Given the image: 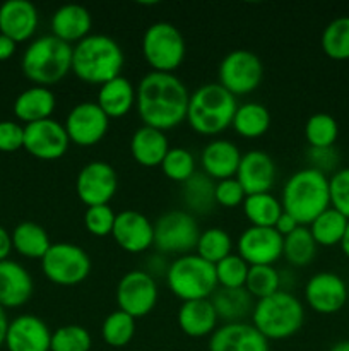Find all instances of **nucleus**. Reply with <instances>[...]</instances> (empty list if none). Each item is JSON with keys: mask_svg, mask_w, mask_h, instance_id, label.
<instances>
[{"mask_svg": "<svg viewBox=\"0 0 349 351\" xmlns=\"http://www.w3.org/2000/svg\"><path fill=\"white\" fill-rule=\"evenodd\" d=\"M135 95V110L144 125L166 132L187 120L190 93L178 75L147 72L137 84Z\"/></svg>", "mask_w": 349, "mask_h": 351, "instance_id": "1", "label": "nucleus"}, {"mask_svg": "<svg viewBox=\"0 0 349 351\" xmlns=\"http://www.w3.org/2000/svg\"><path fill=\"white\" fill-rule=\"evenodd\" d=\"M123 64L122 47L106 34H89L72 47V74L86 84L103 86L118 77Z\"/></svg>", "mask_w": 349, "mask_h": 351, "instance_id": "2", "label": "nucleus"}, {"mask_svg": "<svg viewBox=\"0 0 349 351\" xmlns=\"http://www.w3.org/2000/svg\"><path fill=\"white\" fill-rule=\"evenodd\" d=\"M284 213L293 216L300 226H308L318 215L331 208L328 177L315 168L294 171L281 192Z\"/></svg>", "mask_w": 349, "mask_h": 351, "instance_id": "3", "label": "nucleus"}, {"mask_svg": "<svg viewBox=\"0 0 349 351\" xmlns=\"http://www.w3.org/2000/svg\"><path fill=\"white\" fill-rule=\"evenodd\" d=\"M238 101L219 82H205L190 93L187 122L201 136H218L231 127Z\"/></svg>", "mask_w": 349, "mask_h": 351, "instance_id": "4", "label": "nucleus"}, {"mask_svg": "<svg viewBox=\"0 0 349 351\" xmlns=\"http://www.w3.org/2000/svg\"><path fill=\"white\" fill-rule=\"evenodd\" d=\"M252 324L267 341L289 339L301 331L305 322L303 302L291 291L279 290L255 302Z\"/></svg>", "mask_w": 349, "mask_h": 351, "instance_id": "5", "label": "nucleus"}, {"mask_svg": "<svg viewBox=\"0 0 349 351\" xmlns=\"http://www.w3.org/2000/svg\"><path fill=\"white\" fill-rule=\"evenodd\" d=\"M21 69L34 86L50 88L72 72V45L53 34L34 38L21 57Z\"/></svg>", "mask_w": 349, "mask_h": 351, "instance_id": "6", "label": "nucleus"}, {"mask_svg": "<svg viewBox=\"0 0 349 351\" xmlns=\"http://www.w3.org/2000/svg\"><path fill=\"white\" fill-rule=\"evenodd\" d=\"M164 278L171 293L181 302L205 300L218 290L214 264L204 261L195 252L177 257L170 263Z\"/></svg>", "mask_w": 349, "mask_h": 351, "instance_id": "7", "label": "nucleus"}, {"mask_svg": "<svg viewBox=\"0 0 349 351\" xmlns=\"http://www.w3.org/2000/svg\"><path fill=\"white\" fill-rule=\"evenodd\" d=\"M142 57L154 72H168L174 74L183 64L187 55V41L181 31L168 21L153 23L144 31Z\"/></svg>", "mask_w": 349, "mask_h": 351, "instance_id": "8", "label": "nucleus"}, {"mask_svg": "<svg viewBox=\"0 0 349 351\" xmlns=\"http://www.w3.org/2000/svg\"><path fill=\"white\" fill-rule=\"evenodd\" d=\"M41 263V271L57 287H75L88 280L92 261L82 247L70 242L51 243Z\"/></svg>", "mask_w": 349, "mask_h": 351, "instance_id": "9", "label": "nucleus"}, {"mask_svg": "<svg viewBox=\"0 0 349 351\" xmlns=\"http://www.w3.org/2000/svg\"><path fill=\"white\" fill-rule=\"evenodd\" d=\"M201 232L192 213L187 209H173L161 215L154 223V247L164 256H187L195 252Z\"/></svg>", "mask_w": 349, "mask_h": 351, "instance_id": "10", "label": "nucleus"}, {"mask_svg": "<svg viewBox=\"0 0 349 351\" xmlns=\"http://www.w3.org/2000/svg\"><path fill=\"white\" fill-rule=\"evenodd\" d=\"M262 77L263 64L260 57L255 51L243 48L226 53L218 69V82L235 98L255 91Z\"/></svg>", "mask_w": 349, "mask_h": 351, "instance_id": "11", "label": "nucleus"}, {"mask_svg": "<svg viewBox=\"0 0 349 351\" xmlns=\"http://www.w3.org/2000/svg\"><path fill=\"white\" fill-rule=\"evenodd\" d=\"M159 297L156 278L144 269H133L123 274L116 285L115 298L118 311L130 317L142 319L154 311Z\"/></svg>", "mask_w": 349, "mask_h": 351, "instance_id": "12", "label": "nucleus"}, {"mask_svg": "<svg viewBox=\"0 0 349 351\" xmlns=\"http://www.w3.org/2000/svg\"><path fill=\"white\" fill-rule=\"evenodd\" d=\"M118 191V173L108 161L94 160L86 163L75 178V192L82 204H109Z\"/></svg>", "mask_w": 349, "mask_h": 351, "instance_id": "13", "label": "nucleus"}, {"mask_svg": "<svg viewBox=\"0 0 349 351\" xmlns=\"http://www.w3.org/2000/svg\"><path fill=\"white\" fill-rule=\"evenodd\" d=\"M64 127L72 144L89 147L105 139L109 129V119L96 101H82L72 106Z\"/></svg>", "mask_w": 349, "mask_h": 351, "instance_id": "14", "label": "nucleus"}, {"mask_svg": "<svg viewBox=\"0 0 349 351\" xmlns=\"http://www.w3.org/2000/svg\"><path fill=\"white\" fill-rule=\"evenodd\" d=\"M68 146L70 141L58 120L47 119L24 125V149L38 160H60L67 154Z\"/></svg>", "mask_w": 349, "mask_h": 351, "instance_id": "15", "label": "nucleus"}, {"mask_svg": "<svg viewBox=\"0 0 349 351\" xmlns=\"http://www.w3.org/2000/svg\"><path fill=\"white\" fill-rule=\"evenodd\" d=\"M284 239L276 228L248 226L236 240V254L248 266H274L283 257Z\"/></svg>", "mask_w": 349, "mask_h": 351, "instance_id": "16", "label": "nucleus"}, {"mask_svg": "<svg viewBox=\"0 0 349 351\" xmlns=\"http://www.w3.org/2000/svg\"><path fill=\"white\" fill-rule=\"evenodd\" d=\"M305 302L313 312L322 315L337 314L348 304L349 290L346 281L332 271L313 274L305 285Z\"/></svg>", "mask_w": 349, "mask_h": 351, "instance_id": "17", "label": "nucleus"}, {"mask_svg": "<svg viewBox=\"0 0 349 351\" xmlns=\"http://www.w3.org/2000/svg\"><path fill=\"white\" fill-rule=\"evenodd\" d=\"M112 237L125 252L142 254L154 247V223L142 213L125 209L116 215Z\"/></svg>", "mask_w": 349, "mask_h": 351, "instance_id": "18", "label": "nucleus"}, {"mask_svg": "<svg viewBox=\"0 0 349 351\" xmlns=\"http://www.w3.org/2000/svg\"><path fill=\"white\" fill-rule=\"evenodd\" d=\"M3 346L7 351H50L51 331L38 315H17L9 322Z\"/></svg>", "mask_w": 349, "mask_h": 351, "instance_id": "19", "label": "nucleus"}, {"mask_svg": "<svg viewBox=\"0 0 349 351\" xmlns=\"http://www.w3.org/2000/svg\"><path fill=\"white\" fill-rule=\"evenodd\" d=\"M276 163L269 153L262 149H253L242 154L235 178L242 184L246 195L270 192L276 182Z\"/></svg>", "mask_w": 349, "mask_h": 351, "instance_id": "20", "label": "nucleus"}, {"mask_svg": "<svg viewBox=\"0 0 349 351\" xmlns=\"http://www.w3.org/2000/svg\"><path fill=\"white\" fill-rule=\"evenodd\" d=\"M209 351H270L269 341L252 322H229L216 329L209 338Z\"/></svg>", "mask_w": 349, "mask_h": 351, "instance_id": "21", "label": "nucleus"}, {"mask_svg": "<svg viewBox=\"0 0 349 351\" xmlns=\"http://www.w3.org/2000/svg\"><path fill=\"white\" fill-rule=\"evenodd\" d=\"M40 14L29 0H7L0 5V33L16 43L31 40L38 29Z\"/></svg>", "mask_w": 349, "mask_h": 351, "instance_id": "22", "label": "nucleus"}, {"mask_svg": "<svg viewBox=\"0 0 349 351\" xmlns=\"http://www.w3.org/2000/svg\"><path fill=\"white\" fill-rule=\"evenodd\" d=\"M34 281L29 271L17 261H0V305L3 308H19L29 302Z\"/></svg>", "mask_w": 349, "mask_h": 351, "instance_id": "23", "label": "nucleus"}, {"mask_svg": "<svg viewBox=\"0 0 349 351\" xmlns=\"http://www.w3.org/2000/svg\"><path fill=\"white\" fill-rule=\"evenodd\" d=\"M242 161V151L229 139H212L201 153L202 173L214 182L233 178Z\"/></svg>", "mask_w": 349, "mask_h": 351, "instance_id": "24", "label": "nucleus"}, {"mask_svg": "<svg viewBox=\"0 0 349 351\" xmlns=\"http://www.w3.org/2000/svg\"><path fill=\"white\" fill-rule=\"evenodd\" d=\"M50 26L55 38L74 47L75 43L91 34L92 16L84 5L65 3L51 14Z\"/></svg>", "mask_w": 349, "mask_h": 351, "instance_id": "25", "label": "nucleus"}, {"mask_svg": "<svg viewBox=\"0 0 349 351\" xmlns=\"http://www.w3.org/2000/svg\"><path fill=\"white\" fill-rule=\"evenodd\" d=\"M180 331L188 338H205L218 329L219 317L211 298L181 302L177 314Z\"/></svg>", "mask_w": 349, "mask_h": 351, "instance_id": "26", "label": "nucleus"}, {"mask_svg": "<svg viewBox=\"0 0 349 351\" xmlns=\"http://www.w3.org/2000/svg\"><path fill=\"white\" fill-rule=\"evenodd\" d=\"M55 106H57V99H55L53 91L44 86L33 84L16 96L12 110L16 119L27 125V123L51 119Z\"/></svg>", "mask_w": 349, "mask_h": 351, "instance_id": "27", "label": "nucleus"}, {"mask_svg": "<svg viewBox=\"0 0 349 351\" xmlns=\"http://www.w3.org/2000/svg\"><path fill=\"white\" fill-rule=\"evenodd\" d=\"M168 151H170V143H168V137L163 130L142 125L132 134L130 154L140 167H161Z\"/></svg>", "mask_w": 349, "mask_h": 351, "instance_id": "28", "label": "nucleus"}, {"mask_svg": "<svg viewBox=\"0 0 349 351\" xmlns=\"http://www.w3.org/2000/svg\"><path fill=\"white\" fill-rule=\"evenodd\" d=\"M135 88H133L132 82L123 75H118V77L99 86L96 103L105 112V115L112 120L129 115L135 108Z\"/></svg>", "mask_w": 349, "mask_h": 351, "instance_id": "29", "label": "nucleus"}, {"mask_svg": "<svg viewBox=\"0 0 349 351\" xmlns=\"http://www.w3.org/2000/svg\"><path fill=\"white\" fill-rule=\"evenodd\" d=\"M219 321L245 322L246 315H252L255 307V298L245 288H219L211 297Z\"/></svg>", "mask_w": 349, "mask_h": 351, "instance_id": "30", "label": "nucleus"}, {"mask_svg": "<svg viewBox=\"0 0 349 351\" xmlns=\"http://www.w3.org/2000/svg\"><path fill=\"white\" fill-rule=\"evenodd\" d=\"M12 249L26 259H43L51 247L50 235L41 225L34 221H21L10 232Z\"/></svg>", "mask_w": 349, "mask_h": 351, "instance_id": "31", "label": "nucleus"}, {"mask_svg": "<svg viewBox=\"0 0 349 351\" xmlns=\"http://www.w3.org/2000/svg\"><path fill=\"white\" fill-rule=\"evenodd\" d=\"M216 182L202 171H195L181 184V201L192 215H207L216 208Z\"/></svg>", "mask_w": 349, "mask_h": 351, "instance_id": "32", "label": "nucleus"}, {"mask_svg": "<svg viewBox=\"0 0 349 351\" xmlns=\"http://www.w3.org/2000/svg\"><path fill=\"white\" fill-rule=\"evenodd\" d=\"M270 122L272 117L266 105L259 101H246L236 108L231 127L245 139H259L270 129Z\"/></svg>", "mask_w": 349, "mask_h": 351, "instance_id": "33", "label": "nucleus"}, {"mask_svg": "<svg viewBox=\"0 0 349 351\" xmlns=\"http://www.w3.org/2000/svg\"><path fill=\"white\" fill-rule=\"evenodd\" d=\"M242 208L250 226H262V228H274L277 219L284 213L281 199L270 192L246 195Z\"/></svg>", "mask_w": 349, "mask_h": 351, "instance_id": "34", "label": "nucleus"}, {"mask_svg": "<svg viewBox=\"0 0 349 351\" xmlns=\"http://www.w3.org/2000/svg\"><path fill=\"white\" fill-rule=\"evenodd\" d=\"M348 221L349 219L344 215L334 208H328L308 225V230L318 247H335L341 245Z\"/></svg>", "mask_w": 349, "mask_h": 351, "instance_id": "35", "label": "nucleus"}, {"mask_svg": "<svg viewBox=\"0 0 349 351\" xmlns=\"http://www.w3.org/2000/svg\"><path fill=\"white\" fill-rule=\"evenodd\" d=\"M317 242L311 237L308 226H298L293 233L284 237L283 257L294 267H305L311 264L317 256Z\"/></svg>", "mask_w": 349, "mask_h": 351, "instance_id": "36", "label": "nucleus"}, {"mask_svg": "<svg viewBox=\"0 0 349 351\" xmlns=\"http://www.w3.org/2000/svg\"><path fill=\"white\" fill-rule=\"evenodd\" d=\"M320 45L324 53L332 60H349V16L332 19L322 31Z\"/></svg>", "mask_w": 349, "mask_h": 351, "instance_id": "37", "label": "nucleus"}, {"mask_svg": "<svg viewBox=\"0 0 349 351\" xmlns=\"http://www.w3.org/2000/svg\"><path fill=\"white\" fill-rule=\"evenodd\" d=\"M195 254L216 266L219 261L233 254L231 235L224 228H219V226L204 230V232H201V237L197 240Z\"/></svg>", "mask_w": 349, "mask_h": 351, "instance_id": "38", "label": "nucleus"}, {"mask_svg": "<svg viewBox=\"0 0 349 351\" xmlns=\"http://www.w3.org/2000/svg\"><path fill=\"white\" fill-rule=\"evenodd\" d=\"M339 137V123L332 115L324 112L313 113L305 123V139L313 149L334 147Z\"/></svg>", "mask_w": 349, "mask_h": 351, "instance_id": "39", "label": "nucleus"}, {"mask_svg": "<svg viewBox=\"0 0 349 351\" xmlns=\"http://www.w3.org/2000/svg\"><path fill=\"white\" fill-rule=\"evenodd\" d=\"M135 319L122 311H113L101 324V338L112 348H125L135 336Z\"/></svg>", "mask_w": 349, "mask_h": 351, "instance_id": "40", "label": "nucleus"}, {"mask_svg": "<svg viewBox=\"0 0 349 351\" xmlns=\"http://www.w3.org/2000/svg\"><path fill=\"white\" fill-rule=\"evenodd\" d=\"M245 290L255 300L270 297L283 290L281 273L274 266H250L248 276L245 281Z\"/></svg>", "mask_w": 349, "mask_h": 351, "instance_id": "41", "label": "nucleus"}, {"mask_svg": "<svg viewBox=\"0 0 349 351\" xmlns=\"http://www.w3.org/2000/svg\"><path fill=\"white\" fill-rule=\"evenodd\" d=\"M161 170H163L164 177L170 178L171 182L177 184H185L192 175H195V158L192 151L187 147L174 146L170 147V151L164 156L163 163H161Z\"/></svg>", "mask_w": 349, "mask_h": 351, "instance_id": "42", "label": "nucleus"}, {"mask_svg": "<svg viewBox=\"0 0 349 351\" xmlns=\"http://www.w3.org/2000/svg\"><path fill=\"white\" fill-rule=\"evenodd\" d=\"M91 332L79 324H65L51 332L50 351H91Z\"/></svg>", "mask_w": 349, "mask_h": 351, "instance_id": "43", "label": "nucleus"}, {"mask_svg": "<svg viewBox=\"0 0 349 351\" xmlns=\"http://www.w3.org/2000/svg\"><path fill=\"white\" fill-rule=\"evenodd\" d=\"M214 267L219 288H245L250 266L238 254H229Z\"/></svg>", "mask_w": 349, "mask_h": 351, "instance_id": "44", "label": "nucleus"}, {"mask_svg": "<svg viewBox=\"0 0 349 351\" xmlns=\"http://www.w3.org/2000/svg\"><path fill=\"white\" fill-rule=\"evenodd\" d=\"M115 218L116 213L109 208V204L91 206L84 213V226L89 235L103 239V237L112 235Z\"/></svg>", "mask_w": 349, "mask_h": 351, "instance_id": "45", "label": "nucleus"}, {"mask_svg": "<svg viewBox=\"0 0 349 351\" xmlns=\"http://www.w3.org/2000/svg\"><path fill=\"white\" fill-rule=\"evenodd\" d=\"M331 208L349 219V167L339 168L328 177Z\"/></svg>", "mask_w": 349, "mask_h": 351, "instance_id": "46", "label": "nucleus"}, {"mask_svg": "<svg viewBox=\"0 0 349 351\" xmlns=\"http://www.w3.org/2000/svg\"><path fill=\"white\" fill-rule=\"evenodd\" d=\"M214 195H216V206H221V208H226V209L240 208L246 197L242 184H240L235 177L216 182Z\"/></svg>", "mask_w": 349, "mask_h": 351, "instance_id": "47", "label": "nucleus"}, {"mask_svg": "<svg viewBox=\"0 0 349 351\" xmlns=\"http://www.w3.org/2000/svg\"><path fill=\"white\" fill-rule=\"evenodd\" d=\"M24 147V125L14 120H0V151L16 153Z\"/></svg>", "mask_w": 349, "mask_h": 351, "instance_id": "48", "label": "nucleus"}, {"mask_svg": "<svg viewBox=\"0 0 349 351\" xmlns=\"http://www.w3.org/2000/svg\"><path fill=\"white\" fill-rule=\"evenodd\" d=\"M307 158L310 168H315V170L322 171L325 175L328 171H335L339 163V154L334 147H325V149H313V147H310Z\"/></svg>", "mask_w": 349, "mask_h": 351, "instance_id": "49", "label": "nucleus"}, {"mask_svg": "<svg viewBox=\"0 0 349 351\" xmlns=\"http://www.w3.org/2000/svg\"><path fill=\"white\" fill-rule=\"evenodd\" d=\"M298 226L300 225H298L296 219H294L293 216H289L287 213H283V215H281V218L277 219V223L274 228H276L277 233H279V235L284 239V237H287L289 233H293Z\"/></svg>", "mask_w": 349, "mask_h": 351, "instance_id": "50", "label": "nucleus"}, {"mask_svg": "<svg viewBox=\"0 0 349 351\" xmlns=\"http://www.w3.org/2000/svg\"><path fill=\"white\" fill-rule=\"evenodd\" d=\"M12 237L7 228L0 225V261L9 259L10 252H12Z\"/></svg>", "mask_w": 349, "mask_h": 351, "instance_id": "51", "label": "nucleus"}, {"mask_svg": "<svg viewBox=\"0 0 349 351\" xmlns=\"http://www.w3.org/2000/svg\"><path fill=\"white\" fill-rule=\"evenodd\" d=\"M17 50V43L14 40H10L9 36L0 33V62L9 60L10 57H14Z\"/></svg>", "mask_w": 349, "mask_h": 351, "instance_id": "52", "label": "nucleus"}, {"mask_svg": "<svg viewBox=\"0 0 349 351\" xmlns=\"http://www.w3.org/2000/svg\"><path fill=\"white\" fill-rule=\"evenodd\" d=\"M9 317H7V311L0 305V348L5 345L7 329H9Z\"/></svg>", "mask_w": 349, "mask_h": 351, "instance_id": "53", "label": "nucleus"}, {"mask_svg": "<svg viewBox=\"0 0 349 351\" xmlns=\"http://www.w3.org/2000/svg\"><path fill=\"white\" fill-rule=\"evenodd\" d=\"M341 250H342V254H344L346 257H348L349 259V221H348V228H346V233H344V237H342V242H341Z\"/></svg>", "mask_w": 349, "mask_h": 351, "instance_id": "54", "label": "nucleus"}, {"mask_svg": "<svg viewBox=\"0 0 349 351\" xmlns=\"http://www.w3.org/2000/svg\"><path fill=\"white\" fill-rule=\"evenodd\" d=\"M328 351H349V339H342V341H337Z\"/></svg>", "mask_w": 349, "mask_h": 351, "instance_id": "55", "label": "nucleus"}]
</instances>
